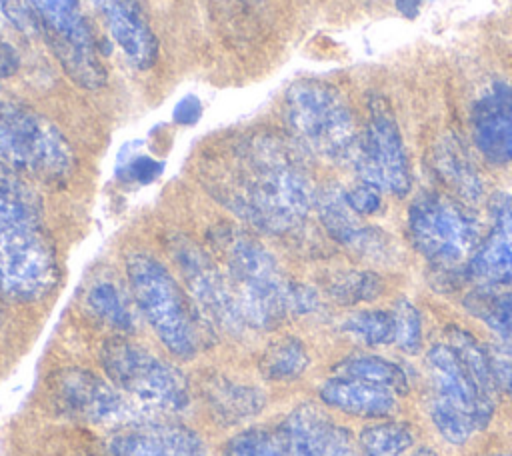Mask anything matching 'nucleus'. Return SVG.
I'll return each instance as SVG.
<instances>
[{
    "label": "nucleus",
    "instance_id": "1",
    "mask_svg": "<svg viewBox=\"0 0 512 456\" xmlns=\"http://www.w3.org/2000/svg\"><path fill=\"white\" fill-rule=\"evenodd\" d=\"M202 180L228 210L272 234L298 228L316 204L300 156L270 132L222 140L206 154Z\"/></svg>",
    "mask_w": 512,
    "mask_h": 456
},
{
    "label": "nucleus",
    "instance_id": "2",
    "mask_svg": "<svg viewBox=\"0 0 512 456\" xmlns=\"http://www.w3.org/2000/svg\"><path fill=\"white\" fill-rule=\"evenodd\" d=\"M218 250L248 326L272 328L286 314H302L316 306L314 292L288 282L276 258L254 238L226 230L218 234Z\"/></svg>",
    "mask_w": 512,
    "mask_h": 456
},
{
    "label": "nucleus",
    "instance_id": "3",
    "mask_svg": "<svg viewBox=\"0 0 512 456\" xmlns=\"http://www.w3.org/2000/svg\"><path fill=\"white\" fill-rule=\"evenodd\" d=\"M56 256L26 192L0 176V288L16 300L42 298L56 282Z\"/></svg>",
    "mask_w": 512,
    "mask_h": 456
},
{
    "label": "nucleus",
    "instance_id": "4",
    "mask_svg": "<svg viewBox=\"0 0 512 456\" xmlns=\"http://www.w3.org/2000/svg\"><path fill=\"white\" fill-rule=\"evenodd\" d=\"M284 116L294 138L310 152L352 164L360 132L336 86L316 78L294 82L284 96Z\"/></svg>",
    "mask_w": 512,
    "mask_h": 456
},
{
    "label": "nucleus",
    "instance_id": "5",
    "mask_svg": "<svg viewBox=\"0 0 512 456\" xmlns=\"http://www.w3.org/2000/svg\"><path fill=\"white\" fill-rule=\"evenodd\" d=\"M424 366L430 382L428 416L436 432L450 444H466L490 424L496 400L476 386L446 342L428 348Z\"/></svg>",
    "mask_w": 512,
    "mask_h": 456
},
{
    "label": "nucleus",
    "instance_id": "6",
    "mask_svg": "<svg viewBox=\"0 0 512 456\" xmlns=\"http://www.w3.org/2000/svg\"><path fill=\"white\" fill-rule=\"evenodd\" d=\"M126 276L136 306L158 340L174 356L192 358L200 344L198 324L180 284L168 268L150 254L134 252L126 260Z\"/></svg>",
    "mask_w": 512,
    "mask_h": 456
},
{
    "label": "nucleus",
    "instance_id": "7",
    "mask_svg": "<svg viewBox=\"0 0 512 456\" xmlns=\"http://www.w3.org/2000/svg\"><path fill=\"white\" fill-rule=\"evenodd\" d=\"M406 230L414 250L440 270L466 264L482 240L476 216L440 192H422L412 200Z\"/></svg>",
    "mask_w": 512,
    "mask_h": 456
},
{
    "label": "nucleus",
    "instance_id": "8",
    "mask_svg": "<svg viewBox=\"0 0 512 456\" xmlns=\"http://www.w3.org/2000/svg\"><path fill=\"white\" fill-rule=\"evenodd\" d=\"M100 358L108 380L146 414H176L190 404L184 374L142 346L112 340Z\"/></svg>",
    "mask_w": 512,
    "mask_h": 456
},
{
    "label": "nucleus",
    "instance_id": "9",
    "mask_svg": "<svg viewBox=\"0 0 512 456\" xmlns=\"http://www.w3.org/2000/svg\"><path fill=\"white\" fill-rule=\"evenodd\" d=\"M30 20L70 80L86 90L106 82V68L96 38L82 14L80 0H26Z\"/></svg>",
    "mask_w": 512,
    "mask_h": 456
},
{
    "label": "nucleus",
    "instance_id": "10",
    "mask_svg": "<svg viewBox=\"0 0 512 456\" xmlns=\"http://www.w3.org/2000/svg\"><path fill=\"white\" fill-rule=\"evenodd\" d=\"M360 180L378 186L392 196H406L412 188L410 162L396 114L384 96L368 102V122L352 158Z\"/></svg>",
    "mask_w": 512,
    "mask_h": 456
},
{
    "label": "nucleus",
    "instance_id": "11",
    "mask_svg": "<svg viewBox=\"0 0 512 456\" xmlns=\"http://www.w3.org/2000/svg\"><path fill=\"white\" fill-rule=\"evenodd\" d=\"M18 154V168L44 180H64L74 164V154L62 132L42 114L14 102H0Z\"/></svg>",
    "mask_w": 512,
    "mask_h": 456
},
{
    "label": "nucleus",
    "instance_id": "12",
    "mask_svg": "<svg viewBox=\"0 0 512 456\" xmlns=\"http://www.w3.org/2000/svg\"><path fill=\"white\" fill-rule=\"evenodd\" d=\"M54 394L68 412L94 424H136L146 416V412L110 380L76 368L56 376Z\"/></svg>",
    "mask_w": 512,
    "mask_h": 456
},
{
    "label": "nucleus",
    "instance_id": "13",
    "mask_svg": "<svg viewBox=\"0 0 512 456\" xmlns=\"http://www.w3.org/2000/svg\"><path fill=\"white\" fill-rule=\"evenodd\" d=\"M174 260L184 276V282L196 300L198 308L226 330L238 332L246 326L232 286L216 264L194 244L178 240L172 244Z\"/></svg>",
    "mask_w": 512,
    "mask_h": 456
},
{
    "label": "nucleus",
    "instance_id": "14",
    "mask_svg": "<svg viewBox=\"0 0 512 456\" xmlns=\"http://www.w3.org/2000/svg\"><path fill=\"white\" fill-rule=\"evenodd\" d=\"M278 432L286 456H360L352 434L312 404L294 408Z\"/></svg>",
    "mask_w": 512,
    "mask_h": 456
},
{
    "label": "nucleus",
    "instance_id": "15",
    "mask_svg": "<svg viewBox=\"0 0 512 456\" xmlns=\"http://www.w3.org/2000/svg\"><path fill=\"white\" fill-rule=\"evenodd\" d=\"M316 208H318L320 222L336 242H340L342 246L350 248L352 252L372 262L392 260L394 244L390 236H386L378 228L362 224L360 216L348 206L344 198V190L340 188L322 190L316 196Z\"/></svg>",
    "mask_w": 512,
    "mask_h": 456
},
{
    "label": "nucleus",
    "instance_id": "16",
    "mask_svg": "<svg viewBox=\"0 0 512 456\" xmlns=\"http://www.w3.org/2000/svg\"><path fill=\"white\" fill-rule=\"evenodd\" d=\"M490 216V232L466 262V276L480 286L512 284V196L496 194Z\"/></svg>",
    "mask_w": 512,
    "mask_h": 456
},
{
    "label": "nucleus",
    "instance_id": "17",
    "mask_svg": "<svg viewBox=\"0 0 512 456\" xmlns=\"http://www.w3.org/2000/svg\"><path fill=\"white\" fill-rule=\"evenodd\" d=\"M112 456H206L202 438L186 426L136 422L110 442Z\"/></svg>",
    "mask_w": 512,
    "mask_h": 456
},
{
    "label": "nucleus",
    "instance_id": "18",
    "mask_svg": "<svg viewBox=\"0 0 512 456\" xmlns=\"http://www.w3.org/2000/svg\"><path fill=\"white\" fill-rule=\"evenodd\" d=\"M472 138L496 164H512V84H494L472 108Z\"/></svg>",
    "mask_w": 512,
    "mask_h": 456
},
{
    "label": "nucleus",
    "instance_id": "19",
    "mask_svg": "<svg viewBox=\"0 0 512 456\" xmlns=\"http://www.w3.org/2000/svg\"><path fill=\"white\" fill-rule=\"evenodd\" d=\"M110 38L136 68H150L158 56V40L140 0H94Z\"/></svg>",
    "mask_w": 512,
    "mask_h": 456
},
{
    "label": "nucleus",
    "instance_id": "20",
    "mask_svg": "<svg viewBox=\"0 0 512 456\" xmlns=\"http://www.w3.org/2000/svg\"><path fill=\"white\" fill-rule=\"evenodd\" d=\"M320 400L344 414L372 420H386L398 410V394L386 386L334 374L318 390Z\"/></svg>",
    "mask_w": 512,
    "mask_h": 456
},
{
    "label": "nucleus",
    "instance_id": "21",
    "mask_svg": "<svg viewBox=\"0 0 512 456\" xmlns=\"http://www.w3.org/2000/svg\"><path fill=\"white\" fill-rule=\"evenodd\" d=\"M464 306L496 334L502 350L512 354V284L478 286L464 298Z\"/></svg>",
    "mask_w": 512,
    "mask_h": 456
},
{
    "label": "nucleus",
    "instance_id": "22",
    "mask_svg": "<svg viewBox=\"0 0 512 456\" xmlns=\"http://www.w3.org/2000/svg\"><path fill=\"white\" fill-rule=\"evenodd\" d=\"M204 396L210 410L228 424L248 420L264 406V396L258 388L226 378H212L204 388Z\"/></svg>",
    "mask_w": 512,
    "mask_h": 456
},
{
    "label": "nucleus",
    "instance_id": "23",
    "mask_svg": "<svg viewBox=\"0 0 512 456\" xmlns=\"http://www.w3.org/2000/svg\"><path fill=\"white\" fill-rule=\"evenodd\" d=\"M434 166L438 176L450 186L462 200H478L484 192L482 178L466 152L454 140H444L434 152Z\"/></svg>",
    "mask_w": 512,
    "mask_h": 456
},
{
    "label": "nucleus",
    "instance_id": "24",
    "mask_svg": "<svg viewBox=\"0 0 512 456\" xmlns=\"http://www.w3.org/2000/svg\"><path fill=\"white\" fill-rule=\"evenodd\" d=\"M448 346L456 352L466 372L472 376L476 386L492 400H496V392L500 388L496 374V360L488 354V350L466 330L458 326H448L446 330Z\"/></svg>",
    "mask_w": 512,
    "mask_h": 456
},
{
    "label": "nucleus",
    "instance_id": "25",
    "mask_svg": "<svg viewBox=\"0 0 512 456\" xmlns=\"http://www.w3.org/2000/svg\"><path fill=\"white\" fill-rule=\"evenodd\" d=\"M334 374L354 376V378H362V380L386 386L392 392H396L398 396H404L410 390L408 376H406L404 368L400 364H396L388 358L376 356V354L348 356L334 366Z\"/></svg>",
    "mask_w": 512,
    "mask_h": 456
},
{
    "label": "nucleus",
    "instance_id": "26",
    "mask_svg": "<svg viewBox=\"0 0 512 456\" xmlns=\"http://www.w3.org/2000/svg\"><path fill=\"white\" fill-rule=\"evenodd\" d=\"M416 442L408 422L386 420L362 430L358 438L360 456H406Z\"/></svg>",
    "mask_w": 512,
    "mask_h": 456
},
{
    "label": "nucleus",
    "instance_id": "27",
    "mask_svg": "<svg viewBox=\"0 0 512 456\" xmlns=\"http://www.w3.org/2000/svg\"><path fill=\"white\" fill-rule=\"evenodd\" d=\"M308 364L310 358L304 344L292 336H284L272 342L260 358V370L264 378L276 382L298 378L308 368Z\"/></svg>",
    "mask_w": 512,
    "mask_h": 456
},
{
    "label": "nucleus",
    "instance_id": "28",
    "mask_svg": "<svg viewBox=\"0 0 512 456\" xmlns=\"http://www.w3.org/2000/svg\"><path fill=\"white\" fill-rule=\"evenodd\" d=\"M86 300H88L90 310L98 318L108 322L110 326L124 330V332L132 330V326H134L132 308L116 284L106 282V280L92 284Z\"/></svg>",
    "mask_w": 512,
    "mask_h": 456
},
{
    "label": "nucleus",
    "instance_id": "29",
    "mask_svg": "<svg viewBox=\"0 0 512 456\" xmlns=\"http://www.w3.org/2000/svg\"><path fill=\"white\" fill-rule=\"evenodd\" d=\"M342 332L364 346H384L394 342L392 310H360L342 322Z\"/></svg>",
    "mask_w": 512,
    "mask_h": 456
},
{
    "label": "nucleus",
    "instance_id": "30",
    "mask_svg": "<svg viewBox=\"0 0 512 456\" xmlns=\"http://www.w3.org/2000/svg\"><path fill=\"white\" fill-rule=\"evenodd\" d=\"M222 456H286V448L278 430L248 428L228 440Z\"/></svg>",
    "mask_w": 512,
    "mask_h": 456
},
{
    "label": "nucleus",
    "instance_id": "31",
    "mask_svg": "<svg viewBox=\"0 0 512 456\" xmlns=\"http://www.w3.org/2000/svg\"><path fill=\"white\" fill-rule=\"evenodd\" d=\"M394 342L402 352L416 354L422 346V320L418 308L406 300H396L394 308Z\"/></svg>",
    "mask_w": 512,
    "mask_h": 456
},
{
    "label": "nucleus",
    "instance_id": "32",
    "mask_svg": "<svg viewBox=\"0 0 512 456\" xmlns=\"http://www.w3.org/2000/svg\"><path fill=\"white\" fill-rule=\"evenodd\" d=\"M382 292V282L372 272H348L340 276L334 286L332 294L344 304H356V302H370L378 298Z\"/></svg>",
    "mask_w": 512,
    "mask_h": 456
},
{
    "label": "nucleus",
    "instance_id": "33",
    "mask_svg": "<svg viewBox=\"0 0 512 456\" xmlns=\"http://www.w3.org/2000/svg\"><path fill=\"white\" fill-rule=\"evenodd\" d=\"M344 198L348 206L362 218L374 216L382 210V190L370 182L360 180L356 186L344 190Z\"/></svg>",
    "mask_w": 512,
    "mask_h": 456
},
{
    "label": "nucleus",
    "instance_id": "34",
    "mask_svg": "<svg viewBox=\"0 0 512 456\" xmlns=\"http://www.w3.org/2000/svg\"><path fill=\"white\" fill-rule=\"evenodd\" d=\"M124 174H128L130 180H136V182H150L154 180L160 172H162V164L150 156H144V154H134L128 158L126 166L122 168Z\"/></svg>",
    "mask_w": 512,
    "mask_h": 456
},
{
    "label": "nucleus",
    "instance_id": "35",
    "mask_svg": "<svg viewBox=\"0 0 512 456\" xmlns=\"http://www.w3.org/2000/svg\"><path fill=\"white\" fill-rule=\"evenodd\" d=\"M202 116V104L196 96H184L176 108H174V122L182 124V126H192L198 122V118Z\"/></svg>",
    "mask_w": 512,
    "mask_h": 456
},
{
    "label": "nucleus",
    "instance_id": "36",
    "mask_svg": "<svg viewBox=\"0 0 512 456\" xmlns=\"http://www.w3.org/2000/svg\"><path fill=\"white\" fill-rule=\"evenodd\" d=\"M0 8L18 28H26L32 22L26 0H0Z\"/></svg>",
    "mask_w": 512,
    "mask_h": 456
},
{
    "label": "nucleus",
    "instance_id": "37",
    "mask_svg": "<svg viewBox=\"0 0 512 456\" xmlns=\"http://www.w3.org/2000/svg\"><path fill=\"white\" fill-rule=\"evenodd\" d=\"M18 68H20L18 52L8 42L0 40V80L14 76Z\"/></svg>",
    "mask_w": 512,
    "mask_h": 456
},
{
    "label": "nucleus",
    "instance_id": "38",
    "mask_svg": "<svg viewBox=\"0 0 512 456\" xmlns=\"http://www.w3.org/2000/svg\"><path fill=\"white\" fill-rule=\"evenodd\" d=\"M0 158L10 162L12 166L18 168V154H16V144L12 138V132L6 124V120L0 114Z\"/></svg>",
    "mask_w": 512,
    "mask_h": 456
},
{
    "label": "nucleus",
    "instance_id": "39",
    "mask_svg": "<svg viewBox=\"0 0 512 456\" xmlns=\"http://www.w3.org/2000/svg\"><path fill=\"white\" fill-rule=\"evenodd\" d=\"M496 374H498L500 386L512 398V358L510 360H496Z\"/></svg>",
    "mask_w": 512,
    "mask_h": 456
},
{
    "label": "nucleus",
    "instance_id": "40",
    "mask_svg": "<svg viewBox=\"0 0 512 456\" xmlns=\"http://www.w3.org/2000/svg\"><path fill=\"white\" fill-rule=\"evenodd\" d=\"M420 2H422V0H396V8H398L404 16L414 18V16L418 14V10H420Z\"/></svg>",
    "mask_w": 512,
    "mask_h": 456
},
{
    "label": "nucleus",
    "instance_id": "41",
    "mask_svg": "<svg viewBox=\"0 0 512 456\" xmlns=\"http://www.w3.org/2000/svg\"><path fill=\"white\" fill-rule=\"evenodd\" d=\"M490 456H512V454H490Z\"/></svg>",
    "mask_w": 512,
    "mask_h": 456
}]
</instances>
